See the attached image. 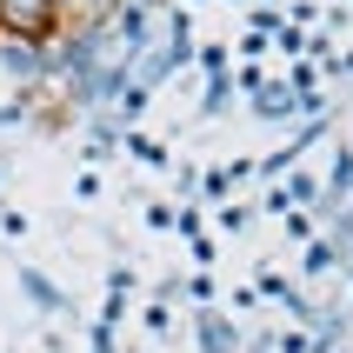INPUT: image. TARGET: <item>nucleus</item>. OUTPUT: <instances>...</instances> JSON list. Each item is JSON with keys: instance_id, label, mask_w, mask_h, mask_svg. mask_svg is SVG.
<instances>
[{"instance_id": "1", "label": "nucleus", "mask_w": 353, "mask_h": 353, "mask_svg": "<svg viewBox=\"0 0 353 353\" xmlns=\"http://www.w3.org/2000/svg\"><path fill=\"white\" fill-rule=\"evenodd\" d=\"M27 294H34L40 307H60V294H54V287H47V280H40V274H27Z\"/></svg>"}]
</instances>
